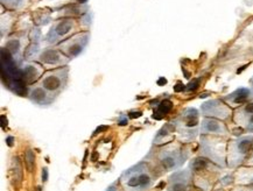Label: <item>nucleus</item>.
<instances>
[{"instance_id":"f257e3e1","label":"nucleus","mask_w":253,"mask_h":191,"mask_svg":"<svg viewBox=\"0 0 253 191\" xmlns=\"http://www.w3.org/2000/svg\"><path fill=\"white\" fill-rule=\"evenodd\" d=\"M159 175L153 164L141 161L126 169L118 181L124 191H147L154 186Z\"/></svg>"},{"instance_id":"f03ea898","label":"nucleus","mask_w":253,"mask_h":191,"mask_svg":"<svg viewBox=\"0 0 253 191\" xmlns=\"http://www.w3.org/2000/svg\"><path fill=\"white\" fill-rule=\"evenodd\" d=\"M189 144L174 140L164 146H159L155 158L158 162V170L162 173H173L181 169L190 156V151L188 148Z\"/></svg>"},{"instance_id":"7ed1b4c3","label":"nucleus","mask_w":253,"mask_h":191,"mask_svg":"<svg viewBox=\"0 0 253 191\" xmlns=\"http://www.w3.org/2000/svg\"><path fill=\"white\" fill-rule=\"evenodd\" d=\"M188 168L193 173L194 184L197 190L201 191H210L213 189L215 184L219 182V179L222 177L220 176L222 170H224L201 155L194 157Z\"/></svg>"},{"instance_id":"20e7f679","label":"nucleus","mask_w":253,"mask_h":191,"mask_svg":"<svg viewBox=\"0 0 253 191\" xmlns=\"http://www.w3.org/2000/svg\"><path fill=\"white\" fill-rule=\"evenodd\" d=\"M200 115L197 109L187 108L171 121L175 126L176 140L183 144H191L200 137Z\"/></svg>"},{"instance_id":"39448f33","label":"nucleus","mask_w":253,"mask_h":191,"mask_svg":"<svg viewBox=\"0 0 253 191\" xmlns=\"http://www.w3.org/2000/svg\"><path fill=\"white\" fill-rule=\"evenodd\" d=\"M229 139L228 137H219V135H200L199 155L210 160L216 166L226 169Z\"/></svg>"},{"instance_id":"423d86ee","label":"nucleus","mask_w":253,"mask_h":191,"mask_svg":"<svg viewBox=\"0 0 253 191\" xmlns=\"http://www.w3.org/2000/svg\"><path fill=\"white\" fill-rule=\"evenodd\" d=\"M253 152V134H244L241 137L229 139L226 163L228 169L235 170L244 166Z\"/></svg>"},{"instance_id":"0eeeda50","label":"nucleus","mask_w":253,"mask_h":191,"mask_svg":"<svg viewBox=\"0 0 253 191\" xmlns=\"http://www.w3.org/2000/svg\"><path fill=\"white\" fill-rule=\"evenodd\" d=\"M90 14L82 15V17H64L60 18L58 20L54 21L53 26L48 32L44 40L50 44H58L61 41L66 40L67 38L71 37L74 29H77V25H85L86 27L91 24V19H89Z\"/></svg>"},{"instance_id":"6e6552de","label":"nucleus","mask_w":253,"mask_h":191,"mask_svg":"<svg viewBox=\"0 0 253 191\" xmlns=\"http://www.w3.org/2000/svg\"><path fill=\"white\" fill-rule=\"evenodd\" d=\"M68 77H69V69H68V67L64 66L54 68V69L48 70L47 73L42 75L38 85L41 86L44 91L56 99V97L66 89Z\"/></svg>"},{"instance_id":"1a4fd4ad","label":"nucleus","mask_w":253,"mask_h":191,"mask_svg":"<svg viewBox=\"0 0 253 191\" xmlns=\"http://www.w3.org/2000/svg\"><path fill=\"white\" fill-rule=\"evenodd\" d=\"M89 41L90 33L87 31H83L73 34L71 37L67 38L66 40L61 41L56 46L68 58L73 60V58L80 56L83 53L87 44H89Z\"/></svg>"},{"instance_id":"9d476101","label":"nucleus","mask_w":253,"mask_h":191,"mask_svg":"<svg viewBox=\"0 0 253 191\" xmlns=\"http://www.w3.org/2000/svg\"><path fill=\"white\" fill-rule=\"evenodd\" d=\"M202 116H209V118L219 119V120L226 121L232 119L233 110L229 106L223 99H210L204 102L200 108Z\"/></svg>"},{"instance_id":"9b49d317","label":"nucleus","mask_w":253,"mask_h":191,"mask_svg":"<svg viewBox=\"0 0 253 191\" xmlns=\"http://www.w3.org/2000/svg\"><path fill=\"white\" fill-rule=\"evenodd\" d=\"M193 173L189 168H181L169 175L167 181V191H196Z\"/></svg>"},{"instance_id":"f8f14e48","label":"nucleus","mask_w":253,"mask_h":191,"mask_svg":"<svg viewBox=\"0 0 253 191\" xmlns=\"http://www.w3.org/2000/svg\"><path fill=\"white\" fill-rule=\"evenodd\" d=\"M232 121L246 134H253V100L233 110Z\"/></svg>"},{"instance_id":"ddd939ff","label":"nucleus","mask_w":253,"mask_h":191,"mask_svg":"<svg viewBox=\"0 0 253 191\" xmlns=\"http://www.w3.org/2000/svg\"><path fill=\"white\" fill-rule=\"evenodd\" d=\"M200 135H219V137L230 138L231 131L225 124V121L209 118V116H203L202 120H201Z\"/></svg>"},{"instance_id":"4468645a","label":"nucleus","mask_w":253,"mask_h":191,"mask_svg":"<svg viewBox=\"0 0 253 191\" xmlns=\"http://www.w3.org/2000/svg\"><path fill=\"white\" fill-rule=\"evenodd\" d=\"M69 60L70 58H68L58 48H47L39 55V62L42 66L60 68L64 67V64L69 62Z\"/></svg>"},{"instance_id":"2eb2a0df","label":"nucleus","mask_w":253,"mask_h":191,"mask_svg":"<svg viewBox=\"0 0 253 191\" xmlns=\"http://www.w3.org/2000/svg\"><path fill=\"white\" fill-rule=\"evenodd\" d=\"M222 99L232 109H237L253 100V90L249 87H238L233 92L223 97Z\"/></svg>"},{"instance_id":"dca6fc26","label":"nucleus","mask_w":253,"mask_h":191,"mask_svg":"<svg viewBox=\"0 0 253 191\" xmlns=\"http://www.w3.org/2000/svg\"><path fill=\"white\" fill-rule=\"evenodd\" d=\"M22 79L27 85H31L43 75V66L39 63H28L21 69Z\"/></svg>"},{"instance_id":"f3484780","label":"nucleus","mask_w":253,"mask_h":191,"mask_svg":"<svg viewBox=\"0 0 253 191\" xmlns=\"http://www.w3.org/2000/svg\"><path fill=\"white\" fill-rule=\"evenodd\" d=\"M235 186H251L253 184V166L244 164L233 170Z\"/></svg>"},{"instance_id":"a211bd4d","label":"nucleus","mask_w":253,"mask_h":191,"mask_svg":"<svg viewBox=\"0 0 253 191\" xmlns=\"http://www.w3.org/2000/svg\"><path fill=\"white\" fill-rule=\"evenodd\" d=\"M28 97L32 102L40 106L51 105L55 102V98H53L49 93L44 91V90L39 85H35L29 90Z\"/></svg>"},{"instance_id":"6ab92c4d","label":"nucleus","mask_w":253,"mask_h":191,"mask_svg":"<svg viewBox=\"0 0 253 191\" xmlns=\"http://www.w3.org/2000/svg\"><path fill=\"white\" fill-rule=\"evenodd\" d=\"M174 140H176V132H175V126L173 125V122H169V124L162 126L161 129H159L154 138V145L164 146Z\"/></svg>"},{"instance_id":"aec40b11","label":"nucleus","mask_w":253,"mask_h":191,"mask_svg":"<svg viewBox=\"0 0 253 191\" xmlns=\"http://www.w3.org/2000/svg\"><path fill=\"white\" fill-rule=\"evenodd\" d=\"M47 2V6L50 8L61 9L71 5H83L86 4L87 0H44Z\"/></svg>"},{"instance_id":"412c9836","label":"nucleus","mask_w":253,"mask_h":191,"mask_svg":"<svg viewBox=\"0 0 253 191\" xmlns=\"http://www.w3.org/2000/svg\"><path fill=\"white\" fill-rule=\"evenodd\" d=\"M39 50H40V46H39L38 42H32L24 51L25 60H33V58L38 55Z\"/></svg>"},{"instance_id":"4be33fe9","label":"nucleus","mask_w":253,"mask_h":191,"mask_svg":"<svg viewBox=\"0 0 253 191\" xmlns=\"http://www.w3.org/2000/svg\"><path fill=\"white\" fill-rule=\"evenodd\" d=\"M171 109H173V103H171L169 99H165L158 105L157 115H166L171 111Z\"/></svg>"},{"instance_id":"5701e85b","label":"nucleus","mask_w":253,"mask_h":191,"mask_svg":"<svg viewBox=\"0 0 253 191\" xmlns=\"http://www.w3.org/2000/svg\"><path fill=\"white\" fill-rule=\"evenodd\" d=\"M25 162H26V166H27L28 171H33L34 164H35V155L33 153V151L28 150L27 152H26Z\"/></svg>"},{"instance_id":"b1692460","label":"nucleus","mask_w":253,"mask_h":191,"mask_svg":"<svg viewBox=\"0 0 253 191\" xmlns=\"http://www.w3.org/2000/svg\"><path fill=\"white\" fill-rule=\"evenodd\" d=\"M1 2L2 5H6L7 7L17 8L18 6L22 2V0H1Z\"/></svg>"},{"instance_id":"393cba45","label":"nucleus","mask_w":253,"mask_h":191,"mask_svg":"<svg viewBox=\"0 0 253 191\" xmlns=\"http://www.w3.org/2000/svg\"><path fill=\"white\" fill-rule=\"evenodd\" d=\"M230 191H253V184L251 186H235Z\"/></svg>"},{"instance_id":"a878e982","label":"nucleus","mask_w":253,"mask_h":191,"mask_svg":"<svg viewBox=\"0 0 253 191\" xmlns=\"http://www.w3.org/2000/svg\"><path fill=\"white\" fill-rule=\"evenodd\" d=\"M48 175H49V173H48V168H43V169H42V181H43V182H47L48 181Z\"/></svg>"},{"instance_id":"bb28decb","label":"nucleus","mask_w":253,"mask_h":191,"mask_svg":"<svg viewBox=\"0 0 253 191\" xmlns=\"http://www.w3.org/2000/svg\"><path fill=\"white\" fill-rule=\"evenodd\" d=\"M197 85H199V80H194V82H191L189 85H188L189 87H187V89L188 90H195Z\"/></svg>"},{"instance_id":"cd10ccee","label":"nucleus","mask_w":253,"mask_h":191,"mask_svg":"<svg viewBox=\"0 0 253 191\" xmlns=\"http://www.w3.org/2000/svg\"><path fill=\"white\" fill-rule=\"evenodd\" d=\"M117 183H118V181H117V182H115V183H112L111 186L108 188V190H106V191H118V190H117V188H116Z\"/></svg>"},{"instance_id":"c85d7f7f","label":"nucleus","mask_w":253,"mask_h":191,"mask_svg":"<svg viewBox=\"0 0 253 191\" xmlns=\"http://www.w3.org/2000/svg\"><path fill=\"white\" fill-rule=\"evenodd\" d=\"M246 164H249V166H253V152H252L251 156H250V158H249V161L246 162Z\"/></svg>"},{"instance_id":"c756f323","label":"nucleus","mask_w":253,"mask_h":191,"mask_svg":"<svg viewBox=\"0 0 253 191\" xmlns=\"http://www.w3.org/2000/svg\"><path fill=\"white\" fill-rule=\"evenodd\" d=\"M12 141H13V138L12 137H8L7 139H6V142H7L8 146H12Z\"/></svg>"}]
</instances>
